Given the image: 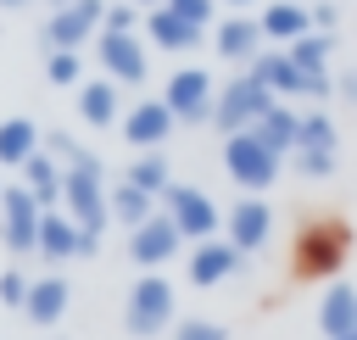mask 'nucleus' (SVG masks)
<instances>
[{
  "label": "nucleus",
  "mask_w": 357,
  "mask_h": 340,
  "mask_svg": "<svg viewBox=\"0 0 357 340\" xmlns=\"http://www.w3.org/2000/svg\"><path fill=\"white\" fill-rule=\"evenodd\" d=\"M139 28H145V11L134 0H112L106 6V28L100 33H139Z\"/></svg>",
  "instance_id": "473e14b6"
},
{
  "label": "nucleus",
  "mask_w": 357,
  "mask_h": 340,
  "mask_svg": "<svg viewBox=\"0 0 357 340\" xmlns=\"http://www.w3.org/2000/svg\"><path fill=\"white\" fill-rule=\"evenodd\" d=\"M61 212L84 229V234H106L112 229V184H106V167L95 150H84L73 167H67V184H61Z\"/></svg>",
  "instance_id": "f03ea898"
},
{
  "label": "nucleus",
  "mask_w": 357,
  "mask_h": 340,
  "mask_svg": "<svg viewBox=\"0 0 357 340\" xmlns=\"http://www.w3.org/2000/svg\"><path fill=\"white\" fill-rule=\"evenodd\" d=\"M167 340H229V329H223L218 318L190 312V318H178V323H173V334H167Z\"/></svg>",
  "instance_id": "2f4dec72"
},
{
  "label": "nucleus",
  "mask_w": 357,
  "mask_h": 340,
  "mask_svg": "<svg viewBox=\"0 0 357 340\" xmlns=\"http://www.w3.org/2000/svg\"><path fill=\"white\" fill-rule=\"evenodd\" d=\"M123 178L162 201V195L173 190V162H167V150H134V162H128V173H123Z\"/></svg>",
  "instance_id": "a878e982"
},
{
  "label": "nucleus",
  "mask_w": 357,
  "mask_h": 340,
  "mask_svg": "<svg viewBox=\"0 0 357 340\" xmlns=\"http://www.w3.org/2000/svg\"><path fill=\"white\" fill-rule=\"evenodd\" d=\"M106 6L112 0H73L61 11H45V28H39L45 50H84V45H95L100 28H106Z\"/></svg>",
  "instance_id": "6e6552de"
},
{
  "label": "nucleus",
  "mask_w": 357,
  "mask_h": 340,
  "mask_svg": "<svg viewBox=\"0 0 357 340\" xmlns=\"http://www.w3.org/2000/svg\"><path fill=\"white\" fill-rule=\"evenodd\" d=\"M67 312H73V279H67V273H39V279L28 284L22 318H28L33 329H56Z\"/></svg>",
  "instance_id": "a211bd4d"
},
{
  "label": "nucleus",
  "mask_w": 357,
  "mask_h": 340,
  "mask_svg": "<svg viewBox=\"0 0 357 340\" xmlns=\"http://www.w3.org/2000/svg\"><path fill=\"white\" fill-rule=\"evenodd\" d=\"M45 150H50V156H56L61 167H73V162H78V156H84L89 145H78V139H73L67 128H45Z\"/></svg>",
  "instance_id": "c9c22d12"
},
{
  "label": "nucleus",
  "mask_w": 357,
  "mask_h": 340,
  "mask_svg": "<svg viewBox=\"0 0 357 340\" xmlns=\"http://www.w3.org/2000/svg\"><path fill=\"white\" fill-rule=\"evenodd\" d=\"M218 6H229V11H251V6H257V11H262V0H218Z\"/></svg>",
  "instance_id": "58836bf2"
},
{
  "label": "nucleus",
  "mask_w": 357,
  "mask_h": 340,
  "mask_svg": "<svg viewBox=\"0 0 357 340\" xmlns=\"http://www.w3.org/2000/svg\"><path fill=\"white\" fill-rule=\"evenodd\" d=\"M162 212L178 223V234H184L190 245H201V240H218V234H223V206H218L201 184H178V178H173V190L162 195Z\"/></svg>",
  "instance_id": "0eeeda50"
},
{
  "label": "nucleus",
  "mask_w": 357,
  "mask_h": 340,
  "mask_svg": "<svg viewBox=\"0 0 357 340\" xmlns=\"http://www.w3.org/2000/svg\"><path fill=\"white\" fill-rule=\"evenodd\" d=\"M257 134H262V139H268L279 156H290V150H296V139H301V111H296L290 100H279V106H273V111L257 123Z\"/></svg>",
  "instance_id": "bb28decb"
},
{
  "label": "nucleus",
  "mask_w": 357,
  "mask_h": 340,
  "mask_svg": "<svg viewBox=\"0 0 357 340\" xmlns=\"http://www.w3.org/2000/svg\"><path fill=\"white\" fill-rule=\"evenodd\" d=\"M307 6H312V0H307Z\"/></svg>",
  "instance_id": "a18cd8bd"
},
{
  "label": "nucleus",
  "mask_w": 357,
  "mask_h": 340,
  "mask_svg": "<svg viewBox=\"0 0 357 340\" xmlns=\"http://www.w3.org/2000/svg\"><path fill=\"white\" fill-rule=\"evenodd\" d=\"M45 6H50V11H61V6H73V0H45Z\"/></svg>",
  "instance_id": "79ce46f5"
},
{
  "label": "nucleus",
  "mask_w": 357,
  "mask_h": 340,
  "mask_svg": "<svg viewBox=\"0 0 357 340\" xmlns=\"http://www.w3.org/2000/svg\"><path fill=\"white\" fill-rule=\"evenodd\" d=\"M167 11L173 17H184V22H195V28H218V0H167Z\"/></svg>",
  "instance_id": "f704fd0d"
},
{
  "label": "nucleus",
  "mask_w": 357,
  "mask_h": 340,
  "mask_svg": "<svg viewBox=\"0 0 357 340\" xmlns=\"http://www.w3.org/2000/svg\"><path fill=\"white\" fill-rule=\"evenodd\" d=\"M28 284H33V279H28L22 268H0V307H6V312H22Z\"/></svg>",
  "instance_id": "72a5a7b5"
},
{
  "label": "nucleus",
  "mask_w": 357,
  "mask_h": 340,
  "mask_svg": "<svg viewBox=\"0 0 357 340\" xmlns=\"http://www.w3.org/2000/svg\"><path fill=\"white\" fill-rule=\"evenodd\" d=\"M223 240H229L234 251L257 256V251L273 240V206H268V195H240V201L223 212Z\"/></svg>",
  "instance_id": "ddd939ff"
},
{
  "label": "nucleus",
  "mask_w": 357,
  "mask_h": 340,
  "mask_svg": "<svg viewBox=\"0 0 357 340\" xmlns=\"http://www.w3.org/2000/svg\"><path fill=\"white\" fill-rule=\"evenodd\" d=\"M290 167H296V178H335V167H340V150H290Z\"/></svg>",
  "instance_id": "7c9ffc66"
},
{
  "label": "nucleus",
  "mask_w": 357,
  "mask_h": 340,
  "mask_svg": "<svg viewBox=\"0 0 357 340\" xmlns=\"http://www.w3.org/2000/svg\"><path fill=\"white\" fill-rule=\"evenodd\" d=\"M340 340H357V329H351V334H340Z\"/></svg>",
  "instance_id": "37998d69"
},
{
  "label": "nucleus",
  "mask_w": 357,
  "mask_h": 340,
  "mask_svg": "<svg viewBox=\"0 0 357 340\" xmlns=\"http://www.w3.org/2000/svg\"><path fill=\"white\" fill-rule=\"evenodd\" d=\"M279 167H284V156H279L257 128L223 139V173H229V184H234L240 195H268V190L279 184Z\"/></svg>",
  "instance_id": "20e7f679"
},
{
  "label": "nucleus",
  "mask_w": 357,
  "mask_h": 340,
  "mask_svg": "<svg viewBox=\"0 0 357 340\" xmlns=\"http://www.w3.org/2000/svg\"><path fill=\"white\" fill-rule=\"evenodd\" d=\"M184 251H190V240L178 234V223H173L167 212H156L151 223L128 229V262H134V268H145V273H162V268L184 262Z\"/></svg>",
  "instance_id": "9d476101"
},
{
  "label": "nucleus",
  "mask_w": 357,
  "mask_h": 340,
  "mask_svg": "<svg viewBox=\"0 0 357 340\" xmlns=\"http://www.w3.org/2000/svg\"><path fill=\"white\" fill-rule=\"evenodd\" d=\"M162 100H167V111H173V123H178V128H201V123H212V106H218V78H212L206 67L184 61V67H173V72H167Z\"/></svg>",
  "instance_id": "423d86ee"
},
{
  "label": "nucleus",
  "mask_w": 357,
  "mask_h": 340,
  "mask_svg": "<svg viewBox=\"0 0 357 340\" xmlns=\"http://www.w3.org/2000/svg\"><path fill=\"white\" fill-rule=\"evenodd\" d=\"M123 89L112 84V78H84L78 84V117L89 123V128H112V123H123Z\"/></svg>",
  "instance_id": "5701e85b"
},
{
  "label": "nucleus",
  "mask_w": 357,
  "mask_h": 340,
  "mask_svg": "<svg viewBox=\"0 0 357 340\" xmlns=\"http://www.w3.org/2000/svg\"><path fill=\"white\" fill-rule=\"evenodd\" d=\"M45 78L56 89H78L84 84V56L78 50H45Z\"/></svg>",
  "instance_id": "c756f323"
},
{
  "label": "nucleus",
  "mask_w": 357,
  "mask_h": 340,
  "mask_svg": "<svg viewBox=\"0 0 357 340\" xmlns=\"http://www.w3.org/2000/svg\"><path fill=\"white\" fill-rule=\"evenodd\" d=\"M22 6H33V0H0V11H22Z\"/></svg>",
  "instance_id": "ea45409f"
},
{
  "label": "nucleus",
  "mask_w": 357,
  "mask_h": 340,
  "mask_svg": "<svg viewBox=\"0 0 357 340\" xmlns=\"http://www.w3.org/2000/svg\"><path fill=\"white\" fill-rule=\"evenodd\" d=\"M117 128H123V139H128L134 150H162V145L173 139V128H178V123H173V111H167V100H162V95H145V100H134V106L123 111V123H117Z\"/></svg>",
  "instance_id": "dca6fc26"
},
{
  "label": "nucleus",
  "mask_w": 357,
  "mask_h": 340,
  "mask_svg": "<svg viewBox=\"0 0 357 340\" xmlns=\"http://www.w3.org/2000/svg\"><path fill=\"white\" fill-rule=\"evenodd\" d=\"M145 45L151 50H167V56H190V50H201V39H206V28H195V22H184V17H173L167 6H156V11H145Z\"/></svg>",
  "instance_id": "6ab92c4d"
},
{
  "label": "nucleus",
  "mask_w": 357,
  "mask_h": 340,
  "mask_svg": "<svg viewBox=\"0 0 357 340\" xmlns=\"http://www.w3.org/2000/svg\"><path fill=\"white\" fill-rule=\"evenodd\" d=\"M273 106H279V100H273V89H268V84H257L251 72H234L229 84H218L212 128H218L223 139H229V134H245V128H257Z\"/></svg>",
  "instance_id": "39448f33"
},
{
  "label": "nucleus",
  "mask_w": 357,
  "mask_h": 340,
  "mask_svg": "<svg viewBox=\"0 0 357 340\" xmlns=\"http://www.w3.org/2000/svg\"><path fill=\"white\" fill-rule=\"evenodd\" d=\"M257 84H268L273 89V100H301V95H312V78L290 61V50H279V45H268V50H257V61L245 67Z\"/></svg>",
  "instance_id": "f3484780"
},
{
  "label": "nucleus",
  "mask_w": 357,
  "mask_h": 340,
  "mask_svg": "<svg viewBox=\"0 0 357 340\" xmlns=\"http://www.w3.org/2000/svg\"><path fill=\"white\" fill-rule=\"evenodd\" d=\"M100 251V240L95 234H84L61 206L56 212H45V223H39V262H50V268H67V262H78V256H95Z\"/></svg>",
  "instance_id": "4468645a"
},
{
  "label": "nucleus",
  "mask_w": 357,
  "mask_h": 340,
  "mask_svg": "<svg viewBox=\"0 0 357 340\" xmlns=\"http://www.w3.org/2000/svg\"><path fill=\"white\" fill-rule=\"evenodd\" d=\"M240 273H245V251H234L223 234L184 251V279H190L195 290H218V284H229V279H240Z\"/></svg>",
  "instance_id": "f8f14e48"
},
{
  "label": "nucleus",
  "mask_w": 357,
  "mask_h": 340,
  "mask_svg": "<svg viewBox=\"0 0 357 340\" xmlns=\"http://www.w3.org/2000/svg\"><path fill=\"white\" fill-rule=\"evenodd\" d=\"M296 150H340V128L329 111H301V139Z\"/></svg>",
  "instance_id": "c85d7f7f"
},
{
  "label": "nucleus",
  "mask_w": 357,
  "mask_h": 340,
  "mask_svg": "<svg viewBox=\"0 0 357 340\" xmlns=\"http://www.w3.org/2000/svg\"><path fill=\"white\" fill-rule=\"evenodd\" d=\"M335 95H340V106H357V67L335 72Z\"/></svg>",
  "instance_id": "4c0bfd02"
},
{
  "label": "nucleus",
  "mask_w": 357,
  "mask_h": 340,
  "mask_svg": "<svg viewBox=\"0 0 357 340\" xmlns=\"http://www.w3.org/2000/svg\"><path fill=\"white\" fill-rule=\"evenodd\" d=\"M17 184L45 206V212H56L61 206V184H67V167L50 156V150H39V156H28L22 162V173H17Z\"/></svg>",
  "instance_id": "b1692460"
},
{
  "label": "nucleus",
  "mask_w": 357,
  "mask_h": 340,
  "mask_svg": "<svg viewBox=\"0 0 357 340\" xmlns=\"http://www.w3.org/2000/svg\"><path fill=\"white\" fill-rule=\"evenodd\" d=\"M156 212H162L156 195H145V190L128 184V178H112V223H117V229H139V223H151Z\"/></svg>",
  "instance_id": "393cba45"
},
{
  "label": "nucleus",
  "mask_w": 357,
  "mask_h": 340,
  "mask_svg": "<svg viewBox=\"0 0 357 340\" xmlns=\"http://www.w3.org/2000/svg\"><path fill=\"white\" fill-rule=\"evenodd\" d=\"M178 323V290L167 273H139L123 295V329L134 340H156V334H173Z\"/></svg>",
  "instance_id": "7ed1b4c3"
},
{
  "label": "nucleus",
  "mask_w": 357,
  "mask_h": 340,
  "mask_svg": "<svg viewBox=\"0 0 357 340\" xmlns=\"http://www.w3.org/2000/svg\"><path fill=\"white\" fill-rule=\"evenodd\" d=\"M312 28L318 33H340V6L335 0H312Z\"/></svg>",
  "instance_id": "e433bc0d"
},
{
  "label": "nucleus",
  "mask_w": 357,
  "mask_h": 340,
  "mask_svg": "<svg viewBox=\"0 0 357 340\" xmlns=\"http://www.w3.org/2000/svg\"><path fill=\"white\" fill-rule=\"evenodd\" d=\"M0 195H6V178H0Z\"/></svg>",
  "instance_id": "c03bdc74"
},
{
  "label": "nucleus",
  "mask_w": 357,
  "mask_h": 340,
  "mask_svg": "<svg viewBox=\"0 0 357 340\" xmlns=\"http://www.w3.org/2000/svg\"><path fill=\"white\" fill-rule=\"evenodd\" d=\"M257 22H262V39L284 50V45H296L301 33H312V6H307V0H262Z\"/></svg>",
  "instance_id": "aec40b11"
},
{
  "label": "nucleus",
  "mask_w": 357,
  "mask_h": 340,
  "mask_svg": "<svg viewBox=\"0 0 357 340\" xmlns=\"http://www.w3.org/2000/svg\"><path fill=\"white\" fill-rule=\"evenodd\" d=\"M95 61H100V78H112L117 89H134L151 72V45H145V33H100Z\"/></svg>",
  "instance_id": "9b49d317"
},
{
  "label": "nucleus",
  "mask_w": 357,
  "mask_h": 340,
  "mask_svg": "<svg viewBox=\"0 0 357 340\" xmlns=\"http://www.w3.org/2000/svg\"><path fill=\"white\" fill-rule=\"evenodd\" d=\"M212 50L229 61V67H251L257 61V50H268V39H262V22L251 17V11H229V17H218V28H212Z\"/></svg>",
  "instance_id": "2eb2a0df"
},
{
  "label": "nucleus",
  "mask_w": 357,
  "mask_h": 340,
  "mask_svg": "<svg viewBox=\"0 0 357 340\" xmlns=\"http://www.w3.org/2000/svg\"><path fill=\"white\" fill-rule=\"evenodd\" d=\"M134 6H139V11H156V6H167V0H134Z\"/></svg>",
  "instance_id": "a19ab883"
},
{
  "label": "nucleus",
  "mask_w": 357,
  "mask_h": 340,
  "mask_svg": "<svg viewBox=\"0 0 357 340\" xmlns=\"http://www.w3.org/2000/svg\"><path fill=\"white\" fill-rule=\"evenodd\" d=\"M357 329V284L351 279H329L324 295H318V334L324 340H340Z\"/></svg>",
  "instance_id": "412c9836"
},
{
  "label": "nucleus",
  "mask_w": 357,
  "mask_h": 340,
  "mask_svg": "<svg viewBox=\"0 0 357 340\" xmlns=\"http://www.w3.org/2000/svg\"><path fill=\"white\" fill-rule=\"evenodd\" d=\"M346 256H351V229L340 217H307L290 240V273L296 279H324L329 284V279H340Z\"/></svg>",
  "instance_id": "f257e3e1"
},
{
  "label": "nucleus",
  "mask_w": 357,
  "mask_h": 340,
  "mask_svg": "<svg viewBox=\"0 0 357 340\" xmlns=\"http://www.w3.org/2000/svg\"><path fill=\"white\" fill-rule=\"evenodd\" d=\"M39 223H45V206L11 178L0 195V245L11 256H39Z\"/></svg>",
  "instance_id": "1a4fd4ad"
},
{
  "label": "nucleus",
  "mask_w": 357,
  "mask_h": 340,
  "mask_svg": "<svg viewBox=\"0 0 357 340\" xmlns=\"http://www.w3.org/2000/svg\"><path fill=\"white\" fill-rule=\"evenodd\" d=\"M284 50H290V61H296L307 78H318V72H329V61H335V33H318V28H312V33H301V39L284 45Z\"/></svg>",
  "instance_id": "cd10ccee"
},
{
  "label": "nucleus",
  "mask_w": 357,
  "mask_h": 340,
  "mask_svg": "<svg viewBox=\"0 0 357 340\" xmlns=\"http://www.w3.org/2000/svg\"><path fill=\"white\" fill-rule=\"evenodd\" d=\"M39 150H45V128L33 117H22V111L0 117V173H22V162Z\"/></svg>",
  "instance_id": "4be33fe9"
}]
</instances>
